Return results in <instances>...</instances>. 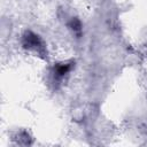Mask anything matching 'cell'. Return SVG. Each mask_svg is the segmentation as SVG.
I'll return each mask as SVG.
<instances>
[{
    "label": "cell",
    "mask_w": 147,
    "mask_h": 147,
    "mask_svg": "<svg viewBox=\"0 0 147 147\" xmlns=\"http://www.w3.org/2000/svg\"><path fill=\"white\" fill-rule=\"evenodd\" d=\"M41 45H42L41 40L38 38L37 34H34V33H32L30 31L25 33V36H24V46L25 47H28L30 49H37V52L40 53L42 47H44Z\"/></svg>",
    "instance_id": "6da1fadb"
}]
</instances>
